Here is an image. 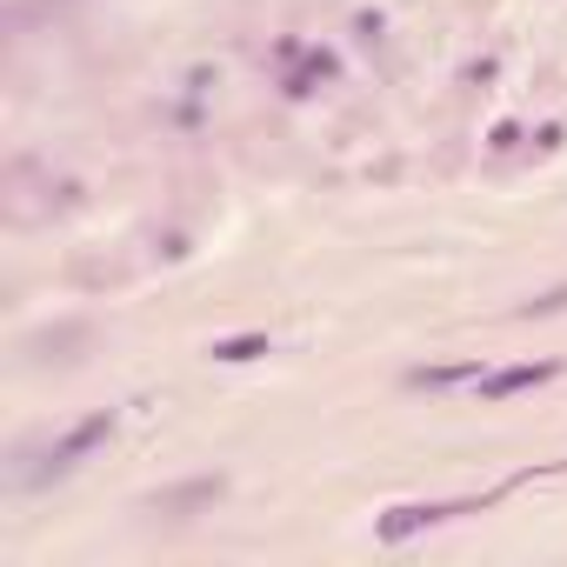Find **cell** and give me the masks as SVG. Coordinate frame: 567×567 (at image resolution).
I'll return each instance as SVG.
<instances>
[{"instance_id":"cell-1","label":"cell","mask_w":567,"mask_h":567,"mask_svg":"<svg viewBox=\"0 0 567 567\" xmlns=\"http://www.w3.org/2000/svg\"><path fill=\"white\" fill-rule=\"evenodd\" d=\"M107 427H114V414H87V421H81V427H74V434H68V441L48 454V474H68V467H74V461H81L94 441H107Z\"/></svg>"},{"instance_id":"cell-2","label":"cell","mask_w":567,"mask_h":567,"mask_svg":"<svg viewBox=\"0 0 567 567\" xmlns=\"http://www.w3.org/2000/svg\"><path fill=\"white\" fill-rule=\"evenodd\" d=\"M560 368L554 361H534V368H501V374H487L481 381V394L487 401H507V394H527V388H540V381H554Z\"/></svg>"},{"instance_id":"cell-3","label":"cell","mask_w":567,"mask_h":567,"mask_svg":"<svg viewBox=\"0 0 567 567\" xmlns=\"http://www.w3.org/2000/svg\"><path fill=\"white\" fill-rule=\"evenodd\" d=\"M447 514H467V507H388L381 540H408V534H421V527H434V520H447Z\"/></svg>"},{"instance_id":"cell-4","label":"cell","mask_w":567,"mask_h":567,"mask_svg":"<svg viewBox=\"0 0 567 567\" xmlns=\"http://www.w3.org/2000/svg\"><path fill=\"white\" fill-rule=\"evenodd\" d=\"M254 354H267L260 334H247V341H220V348H214V361H254Z\"/></svg>"}]
</instances>
